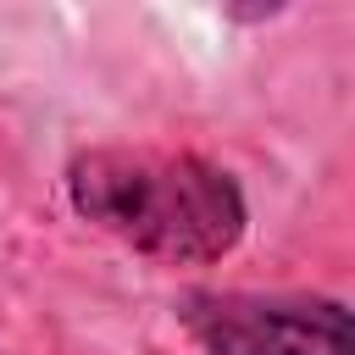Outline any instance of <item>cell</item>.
I'll return each instance as SVG.
<instances>
[{
  "instance_id": "1",
  "label": "cell",
  "mask_w": 355,
  "mask_h": 355,
  "mask_svg": "<svg viewBox=\"0 0 355 355\" xmlns=\"http://www.w3.org/2000/svg\"><path fill=\"white\" fill-rule=\"evenodd\" d=\"M67 205L155 266H211L244 244L250 205L227 166L161 144H89L61 172Z\"/></svg>"
},
{
  "instance_id": "2",
  "label": "cell",
  "mask_w": 355,
  "mask_h": 355,
  "mask_svg": "<svg viewBox=\"0 0 355 355\" xmlns=\"http://www.w3.org/2000/svg\"><path fill=\"white\" fill-rule=\"evenodd\" d=\"M178 327L200 355H355V305L288 288H189Z\"/></svg>"
}]
</instances>
